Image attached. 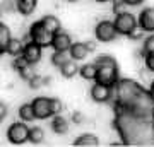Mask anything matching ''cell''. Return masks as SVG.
I'll return each instance as SVG.
<instances>
[{"instance_id":"cell-1","label":"cell","mask_w":154,"mask_h":147,"mask_svg":"<svg viewBox=\"0 0 154 147\" xmlns=\"http://www.w3.org/2000/svg\"><path fill=\"white\" fill-rule=\"evenodd\" d=\"M96 65V75H94V82L98 84H105V86L113 87L118 81V65L116 60L110 55H99L94 60Z\"/></svg>"},{"instance_id":"cell-2","label":"cell","mask_w":154,"mask_h":147,"mask_svg":"<svg viewBox=\"0 0 154 147\" xmlns=\"http://www.w3.org/2000/svg\"><path fill=\"white\" fill-rule=\"evenodd\" d=\"M113 26H115L116 34L120 36H128L134 29H137V17L130 14V12H120L115 16V21H113Z\"/></svg>"},{"instance_id":"cell-3","label":"cell","mask_w":154,"mask_h":147,"mask_svg":"<svg viewBox=\"0 0 154 147\" xmlns=\"http://www.w3.org/2000/svg\"><path fill=\"white\" fill-rule=\"evenodd\" d=\"M28 133L29 127L26 121H16L7 128V140L11 142L12 145H22L28 142Z\"/></svg>"},{"instance_id":"cell-4","label":"cell","mask_w":154,"mask_h":147,"mask_svg":"<svg viewBox=\"0 0 154 147\" xmlns=\"http://www.w3.org/2000/svg\"><path fill=\"white\" fill-rule=\"evenodd\" d=\"M28 36H29L31 41H34V43H38L39 46L46 48V46H50V43H51V36H53V34L41 24V21H36V22L31 24Z\"/></svg>"},{"instance_id":"cell-5","label":"cell","mask_w":154,"mask_h":147,"mask_svg":"<svg viewBox=\"0 0 154 147\" xmlns=\"http://www.w3.org/2000/svg\"><path fill=\"white\" fill-rule=\"evenodd\" d=\"M94 36H96V41H101V43H110L118 36L115 31V26L111 21H99L94 27Z\"/></svg>"},{"instance_id":"cell-6","label":"cell","mask_w":154,"mask_h":147,"mask_svg":"<svg viewBox=\"0 0 154 147\" xmlns=\"http://www.w3.org/2000/svg\"><path fill=\"white\" fill-rule=\"evenodd\" d=\"M33 115L36 120H46L51 116V108H50V98L46 96H38L33 99Z\"/></svg>"},{"instance_id":"cell-7","label":"cell","mask_w":154,"mask_h":147,"mask_svg":"<svg viewBox=\"0 0 154 147\" xmlns=\"http://www.w3.org/2000/svg\"><path fill=\"white\" fill-rule=\"evenodd\" d=\"M22 57L26 58L29 65H36L41 57H43V46H39L38 43H34L29 39L28 43H24V48H22Z\"/></svg>"},{"instance_id":"cell-8","label":"cell","mask_w":154,"mask_h":147,"mask_svg":"<svg viewBox=\"0 0 154 147\" xmlns=\"http://www.w3.org/2000/svg\"><path fill=\"white\" fill-rule=\"evenodd\" d=\"M70 44H72L70 34L65 33L63 29H58V31L53 33V36H51V43H50V46L53 48V51H69Z\"/></svg>"},{"instance_id":"cell-9","label":"cell","mask_w":154,"mask_h":147,"mask_svg":"<svg viewBox=\"0 0 154 147\" xmlns=\"http://www.w3.org/2000/svg\"><path fill=\"white\" fill-rule=\"evenodd\" d=\"M137 26L144 33H154V7H146L137 17Z\"/></svg>"},{"instance_id":"cell-10","label":"cell","mask_w":154,"mask_h":147,"mask_svg":"<svg viewBox=\"0 0 154 147\" xmlns=\"http://www.w3.org/2000/svg\"><path fill=\"white\" fill-rule=\"evenodd\" d=\"M89 94H91V99H93L94 103H106L111 98V87L94 82V86L91 87V93Z\"/></svg>"},{"instance_id":"cell-11","label":"cell","mask_w":154,"mask_h":147,"mask_svg":"<svg viewBox=\"0 0 154 147\" xmlns=\"http://www.w3.org/2000/svg\"><path fill=\"white\" fill-rule=\"evenodd\" d=\"M50 128H51L53 133H57V135H65V133H69V121H67L65 116H62V113L53 115V120H51Z\"/></svg>"},{"instance_id":"cell-12","label":"cell","mask_w":154,"mask_h":147,"mask_svg":"<svg viewBox=\"0 0 154 147\" xmlns=\"http://www.w3.org/2000/svg\"><path fill=\"white\" fill-rule=\"evenodd\" d=\"M67 55L75 62L84 60V58L88 57V48L84 46V41H75V43H72L69 51H67Z\"/></svg>"},{"instance_id":"cell-13","label":"cell","mask_w":154,"mask_h":147,"mask_svg":"<svg viewBox=\"0 0 154 147\" xmlns=\"http://www.w3.org/2000/svg\"><path fill=\"white\" fill-rule=\"evenodd\" d=\"M58 70H60L62 77H65V79H74V77L79 74V65H77L75 60L67 58V60L58 67Z\"/></svg>"},{"instance_id":"cell-14","label":"cell","mask_w":154,"mask_h":147,"mask_svg":"<svg viewBox=\"0 0 154 147\" xmlns=\"http://www.w3.org/2000/svg\"><path fill=\"white\" fill-rule=\"evenodd\" d=\"M38 0H16V11L21 16H31L36 11Z\"/></svg>"},{"instance_id":"cell-15","label":"cell","mask_w":154,"mask_h":147,"mask_svg":"<svg viewBox=\"0 0 154 147\" xmlns=\"http://www.w3.org/2000/svg\"><path fill=\"white\" fill-rule=\"evenodd\" d=\"M99 139L94 133H82L74 140V147H98Z\"/></svg>"},{"instance_id":"cell-16","label":"cell","mask_w":154,"mask_h":147,"mask_svg":"<svg viewBox=\"0 0 154 147\" xmlns=\"http://www.w3.org/2000/svg\"><path fill=\"white\" fill-rule=\"evenodd\" d=\"M22 48H24V43H22L21 39L11 38L9 41H7V44L4 46V53L11 55L12 58H14V57H19V55H22Z\"/></svg>"},{"instance_id":"cell-17","label":"cell","mask_w":154,"mask_h":147,"mask_svg":"<svg viewBox=\"0 0 154 147\" xmlns=\"http://www.w3.org/2000/svg\"><path fill=\"white\" fill-rule=\"evenodd\" d=\"M41 24H43L46 29H48L50 33L53 34V33H57L58 29H62V22H60V19L57 16H51V14H48V16H43L41 19Z\"/></svg>"},{"instance_id":"cell-18","label":"cell","mask_w":154,"mask_h":147,"mask_svg":"<svg viewBox=\"0 0 154 147\" xmlns=\"http://www.w3.org/2000/svg\"><path fill=\"white\" fill-rule=\"evenodd\" d=\"M45 140V130L41 127H29L28 133V142H31L33 145H39Z\"/></svg>"},{"instance_id":"cell-19","label":"cell","mask_w":154,"mask_h":147,"mask_svg":"<svg viewBox=\"0 0 154 147\" xmlns=\"http://www.w3.org/2000/svg\"><path fill=\"white\" fill-rule=\"evenodd\" d=\"M79 75L82 77L84 81H94V75H96V65L93 63H84V65L79 67Z\"/></svg>"},{"instance_id":"cell-20","label":"cell","mask_w":154,"mask_h":147,"mask_svg":"<svg viewBox=\"0 0 154 147\" xmlns=\"http://www.w3.org/2000/svg\"><path fill=\"white\" fill-rule=\"evenodd\" d=\"M26 82L29 84V87H31V89H41L45 84H48V82H50V79H46V77H43V75H39V74H33V75L29 77Z\"/></svg>"},{"instance_id":"cell-21","label":"cell","mask_w":154,"mask_h":147,"mask_svg":"<svg viewBox=\"0 0 154 147\" xmlns=\"http://www.w3.org/2000/svg\"><path fill=\"white\" fill-rule=\"evenodd\" d=\"M19 118H21L22 121H33L34 120V115H33V106H31V103H26V104H22L21 108H19Z\"/></svg>"},{"instance_id":"cell-22","label":"cell","mask_w":154,"mask_h":147,"mask_svg":"<svg viewBox=\"0 0 154 147\" xmlns=\"http://www.w3.org/2000/svg\"><path fill=\"white\" fill-rule=\"evenodd\" d=\"M0 11L2 14H12L16 11V0H2L0 2Z\"/></svg>"},{"instance_id":"cell-23","label":"cell","mask_w":154,"mask_h":147,"mask_svg":"<svg viewBox=\"0 0 154 147\" xmlns=\"http://www.w3.org/2000/svg\"><path fill=\"white\" fill-rule=\"evenodd\" d=\"M65 60H67V51H53V55H51V65L53 67L58 69Z\"/></svg>"},{"instance_id":"cell-24","label":"cell","mask_w":154,"mask_h":147,"mask_svg":"<svg viewBox=\"0 0 154 147\" xmlns=\"http://www.w3.org/2000/svg\"><path fill=\"white\" fill-rule=\"evenodd\" d=\"M50 108H51V116L53 115H60L63 109V104L58 98H50Z\"/></svg>"},{"instance_id":"cell-25","label":"cell","mask_w":154,"mask_h":147,"mask_svg":"<svg viewBox=\"0 0 154 147\" xmlns=\"http://www.w3.org/2000/svg\"><path fill=\"white\" fill-rule=\"evenodd\" d=\"M146 53H154V33L151 36L144 39V44H142V55Z\"/></svg>"},{"instance_id":"cell-26","label":"cell","mask_w":154,"mask_h":147,"mask_svg":"<svg viewBox=\"0 0 154 147\" xmlns=\"http://www.w3.org/2000/svg\"><path fill=\"white\" fill-rule=\"evenodd\" d=\"M144 62H146L147 70L154 72V53H146L144 55Z\"/></svg>"},{"instance_id":"cell-27","label":"cell","mask_w":154,"mask_h":147,"mask_svg":"<svg viewBox=\"0 0 154 147\" xmlns=\"http://www.w3.org/2000/svg\"><path fill=\"white\" fill-rule=\"evenodd\" d=\"M111 2H113V7H111V9H113V12H115V16L125 11V7H127V5L123 4V2H122V0H111Z\"/></svg>"},{"instance_id":"cell-28","label":"cell","mask_w":154,"mask_h":147,"mask_svg":"<svg viewBox=\"0 0 154 147\" xmlns=\"http://www.w3.org/2000/svg\"><path fill=\"white\" fill-rule=\"evenodd\" d=\"M70 120L74 121L75 125H81V123H84V115L81 113V111H72Z\"/></svg>"},{"instance_id":"cell-29","label":"cell","mask_w":154,"mask_h":147,"mask_svg":"<svg viewBox=\"0 0 154 147\" xmlns=\"http://www.w3.org/2000/svg\"><path fill=\"white\" fill-rule=\"evenodd\" d=\"M84 46L88 48V53H94L96 51V41L94 39H86L84 41Z\"/></svg>"},{"instance_id":"cell-30","label":"cell","mask_w":154,"mask_h":147,"mask_svg":"<svg viewBox=\"0 0 154 147\" xmlns=\"http://www.w3.org/2000/svg\"><path fill=\"white\" fill-rule=\"evenodd\" d=\"M5 118H7V106L0 101V123L5 120Z\"/></svg>"},{"instance_id":"cell-31","label":"cell","mask_w":154,"mask_h":147,"mask_svg":"<svg viewBox=\"0 0 154 147\" xmlns=\"http://www.w3.org/2000/svg\"><path fill=\"white\" fill-rule=\"evenodd\" d=\"M125 5H130V7H135V5H140L144 0H122Z\"/></svg>"},{"instance_id":"cell-32","label":"cell","mask_w":154,"mask_h":147,"mask_svg":"<svg viewBox=\"0 0 154 147\" xmlns=\"http://www.w3.org/2000/svg\"><path fill=\"white\" fill-rule=\"evenodd\" d=\"M149 98H151V101L154 103V81L151 82V86H149Z\"/></svg>"},{"instance_id":"cell-33","label":"cell","mask_w":154,"mask_h":147,"mask_svg":"<svg viewBox=\"0 0 154 147\" xmlns=\"http://www.w3.org/2000/svg\"><path fill=\"white\" fill-rule=\"evenodd\" d=\"M94 2H99V4H105V2H111V0H94Z\"/></svg>"},{"instance_id":"cell-34","label":"cell","mask_w":154,"mask_h":147,"mask_svg":"<svg viewBox=\"0 0 154 147\" xmlns=\"http://www.w3.org/2000/svg\"><path fill=\"white\" fill-rule=\"evenodd\" d=\"M4 55V46H0V57Z\"/></svg>"},{"instance_id":"cell-35","label":"cell","mask_w":154,"mask_h":147,"mask_svg":"<svg viewBox=\"0 0 154 147\" xmlns=\"http://www.w3.org/2000/svg\"><path fill=\"white\" fill-rule=\"evenodd\" d=\"M67 2H70V4H74V2H79V0H67Z\"/></svg>"},{"instance_id":"cell-36","label":"cell","mask_w":154,"mask_h":147,"mask_svg":"<svg viewBox=\"0 0 154 147\" xmlns=\"http://www.w3.org/2000/svg\"><path fill=\"white\" fill-rule=\"evenodd\" d=\"M0 19H2V11H0Z\"/></svg>"},{"instance_id":"cell-37","label":"cell","mask_w":154,"mask_h":147,"mask_svg":"<svg viewBox=\"0 0 154 147\" xmlns=\"http://www.w3.org/2000/svg\"><path fill=\"white\" fill-rule=\"evenodd\" d=\"M0 27H2V21H0Z\"/></svg>"}]
</instances>
